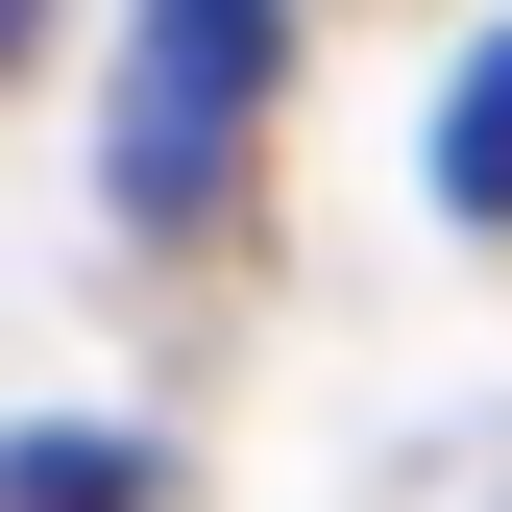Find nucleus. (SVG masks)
I'll return each instance as SVG.
<instances>
[{
    "label": "nucleus",
    "mask_w": 512,
    "mask_h": 512,
    "mask_svg": "<svg viewBox=\"0 0 512 512\" xmlns=\"http://www.w3.org/2000/svg\"><path fill=\"white\" fill-rule=\"evenodd\" d=\"M244 122H269V0H147V49H122V220H220Z\"/></svg>",
    "instance_id": "nucleus-1"
},
{
    "label": "nucleus",
    "mask_w": 512,
    "mask_h": 512,
    "mask_svg": "<svg viewBox=\"0 0 512 512\" xmlns=\"http://www.w3.org/2000/svg\"><path fill=\"white\" fill-rule=\"evenodd\" d=\"M439 196H464V220H512V25L464 49V98H439Z\"/></svg>",
    "instance_id": "nucleus-2"
},
{
    "label": "nucleus",
    "mask_w": 512,
    "mask_h": 512,
    "mask_svg": "<svg viewBox=\"0 0 512 512\" xmlns=\"http://www.w3.org/2000/svg\"><path fill=\"white\" fill-rule=\"evenodd\" d=\"M0 488H25V512H122L147 464H122V439H25V464H0Z\"/></svg>",
    "instance_id": "nucleus-3"
},
{
    "label": "nucleus",
    "mask_w": 512,
    "mask_h": 512,
    "mask_svg": "<svg viewBox=\"0 0 512 512\" xmlns=\"http://www.w3.org/2000/svg\"><path fill=\"white\" fill-rule=\"evenodd\" d=\"M25 25H49V0H0V49H25Z\"/></svg>",
    "instance_id": "nucleus-4"
}]
</instances>
